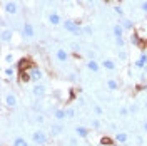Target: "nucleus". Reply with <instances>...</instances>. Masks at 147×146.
I'll return each mask as SVG.
<instances>
[{
    "mask_svg": "<svg viewBox=\"0 0 147 146\" xmlns=\"http://www.w3.org/2000/svg\"><path fill=\"white\" fill-rule=\"evenodd\" d=\"M64 29L65 30H69L70 34H74V35H82L84 34V29L75 22V20H64Z\"/></svg>",
    "mask_w": 147,
    "mask_h": 146,
    "instance_id": "obj_1",
    "label": "nucleus"
},
{
    "mask_svg": "<svg viewBox=\"0 0 147 146\" xmlns=\"http://www.w3.org/2000/svg\"><path fill=\"white\" fill-rule=\"evenodd\" d=\"M47 139H49V136H47V133L44 131V129H35V131L32 133V141H34L37 146L45 145Z\"/></svg>",
    "mask_w": 147,
    "mask_h": 146,
    "instance_id": "obj_2",
    "label": "nucleus"
},
{
    "mask_svg": "<svg viewBox=\"0 0 147 146\" xmlns=\"http://www.w3.org/2000/svg\"><path fill=\"white\" fill-rule=\"evenodd\" d=\"M22 35H24V39H32V37L35 35V29H34V25H32L30 22H25V24H24V27H22Z\"/></svg>",
    "mask_w": 147,
    "mask_h": 146,
    "instance_id": "obj_3",
    "label": "nucleus"
},
{
    "mask_svg": "<svg viewBox=\"0 0 147 146\" xmlns=\"http://www.w3.org/2000/svg\"><path fill=\"white\" fill-rule=\"evenodd\" d=\"M55 57H57L59 62H65V61H69V52L65 50L64 47H59V49L55 50Z\"/></svg>",
    "mask_w": 147,
    "mask_h": 146,
    "instance_id": "obj_4",
    "label": "nucleus"
},
{
    "mask_svg": "<svg viewBox=\"0 0 147 146\" xmlns=\"http://www.w3.org/2000/svg\"><path fill=\"white\" fill-rule=\"evenodd\" d=\"M32 92H34V96H35V98H44V96H45V92H47V89H45V86H44V84H35V86H34V89H32Z\"/></svg>",
    "mask_w": 147,
    "mask_h": 146,
    "instance_id": "obj_5",
    "label": "nucleus"
},
{
    "mask_svg": "<svg viewBox=\"0 0 147 146\" xmlns=\"http://www.w3.org/2000/svg\"><path fill=\"white\" fill-rule=\"evenodd\" d=\"M3 9H5V12H7V14H10V15H15V14L18 12V5L15 3V2H7Z\"/></svg>",
    "mask_w": 147,
    "mask_h": 146,
    "instance_id": "obj_6",
    "label": "nucleus"
},
{
    "mask_svg": "<svg viewBox=\"0 0 147 146\" xmlns=\"http://www.w3.org/2000/svg\"><path fill=\"white\" fill-rule=\"evenodd\" d=\"M64 133V126L60 124V123H57V124H52L50 126V136H60Z\"/></svg>",
    "mask_w": 147,
    "mask_h": 146,
    "instance_id": "obj_7",
    "label": "nucleus"
},
{
    "mask_svg": "<svg viewBox=\"0 0 147 146\" xmlns=\"http://www.w3.org/2000/svg\"><path fill=\"white\" fill-rule=\"evenodd\" d=\"M87 69H89V71H92V72H99V71H100V64H99V62H97V61H95V59H89V61H87Z\"/></svg>",
    "mask_w": 147,
    "mask_h": 146,
    "instance_id": "obj_8",
    "label": "nucleus"
},
{
    "mask_svg": "<svg viewBox=\"0 0 147 146\" xmlns=\"http://www.w3.org/2000/svg\"><path fill=\"white\" fill-rule=\"evenodd\" d=\"M2 42H10L13 37V30L12 29H2Z\"/></svg>",
    "mask_w": 147,
    "mask_h": 146,
    "instance_id": "obj_9",
    "label": "nucleus"
},
{
    "mask_svg": "<svg viewBox=\"0 0 147 146\" xmlns=\"http://www.w3.org/2000/svg\"><path fill=\"white\" fill-rule=\"evenodd\" d=\"M17 96H15V94H12V92H10V94H7V96H5V104H7V106H9V108H15V106H17Z\"/></svg>",
    "mask_w": 147,
    "mask_h": 146,
    "instance_id": "obj_10",
    "label": "nucleus"
},
{
    "mask_svg": "<svg viewBox=\"0 0 147 146\" xmlns=\"http://www.w3.org/2000/svg\"><path fill=\"white\" fill-rule=\"evenodd\" d=\"M30 77H32V81H40L42 77H44V72H42V69H38V67H34L32 71H30Z\"/></svg>",
    "mask_w": 147,
    "mask_h": 146,
    "instance_id": "obj_11",
    "label": "nucleus"
},
{
    "mask_svg": "<svg viewBox=\"0 0 147 146\" xmlns=\"http://www.w3.org/2000/svg\"><path fill=\"white\" fill-rule=\"evenodd\" d=\"M124 32H125V29L122 27L120 24H115L114 27H112V34L115 39H119V37H124Z\"/></svg>",
    "mask_w": 147,
    "mask_h": 146,
    "instance_id": "obj_12",
    "label": "nucleus"
},
{
    "mask_svg": "<svg viewBox=\"0 0 147 146\" xmlns=\"http://www.w3.org/2000/svg\"><path fill=\"white\" fill-rule=\"evenodd\" d=\"M60 22H62V18H60V15H59L57 12L49 14V24H50V25H59Z\"/></svg>",
    "mask_w": 147,
    "mask_h": 146,
    "instance_id": "obj_13",
    "label": "nucleus"
},
{
    "mask_svg": "<svg viewBox=\"0 0 147 146\" xmlns=\"http://www.w3.org/2000/svg\"><path fill=\"white\" fill-rule=\"evenodd\" d=\"M102 67L107 69V71H115V69H117V64H115V61H112V59H105V61H102Z\"/></svg>",
    "mask_w": 147,
    "mask_h": 146,
    "instance_id": "obj_14",
    "label": "nucleus"
},
{
    "mask_svg": "<svg viewBox=\"0 0 147 146\" xmlns=\"http://www.w3.org/2000/svg\"><path fill=\"white\" fill-rule=\"evenodd\" d=\"M75 134L79 138H87L89 136V128H85V126H75Z\"/></svg>",
    "mask_w": 147,
    "mask_h": 146,
    "instance_id": "obj_15",
    "label": "nucleus"
},
{
    "mask_svg": "<svg viewBox=\"0 0 147 146\" xmlns=\"http://www.w3.org/2000/svg\"><path fill=\"white\" fill-rule=\"evenodd\" d=\"M146 65H147V54H146V52H142V54L139 55L137 62H136V67L142 69V67H146Z\"/></svg>",
    "mask_w": 147,
    "mask_h": 146,
    "instance_id": "obj_16",
    "label": "nucleus"
},
{
    "mask_svg": "<svg viewBox=\"0 0 147 146\" xmlns=\"http://www.w3.org/2000/svg\"><path fill=\"white\" fill-rule=\"evenodd\" d=\"M54 118L57 119V121H65V118H67V109H55Z\"/></svg>",
    "mask_w": 147,
    "mask_h": 146,
    "instance_id": "obj_17",
    "label": "nucleus"
},
{
    "mask_svg": "<svg viewBox=\"0 0 147 146\" xmlns=\"http://www.w3.org/2000/svg\"><path fill=\"white\" fill-rule=\"evenodd\" d=\"M115 141H117L119 145H124V143L129 141V134L127 133H117V134H115Z\"/></svg>",
    "mask_w": 147,
    "mask_h": 146,
    "instance_id": "obj_18",
    "label": "nucleus"
},
{
    "mask_svg": "<svg viewBox=\"0 0 147 146\" xmlns=\"http://www.w3.org/2000/svg\"><path fill=\"white\" fill-rule=\"evenodd\" d=\"M120 25L125 29V30H132L134 22H132V20H129V18H122V20H120Z\"/></svg>",
    "mask_w": 147,
    "mask_h": 146,
    "instance_id": "obj_19",
    "label": "nucleus"
},
{
    "mask_svg": "<svg viewBox=\"0 0 147 146\" xmlns=\"http://www.w3.org/2000/svg\"><path fill=\"white\" fill-rule=\"evenodd\" d=\"M107 87H109L110 91H117L119 89V82L115 81V79H109L107 81Z\"/></svg>",
    "mask_w": 147,
    "mask_h": 146,
    "instance_id": "obj_20",
    "label": "nucleus"
},
{
    "mask_svg": "<svg viewBox=\"0 0 147 146\" xmlns=\"http://www.w3.org/2000/svg\"><path fill=\"white\" fill-rule=\"evenodd\" d=\"M12 146H28V143L25 141V138H15Z\"/></svg>",
    "mask_w": 147,
    "mask_h": 146,
    "instance_id": "obj_21",
    "label": "nucleus"
},
{
    "mask_svg": "<svg viewBox=\"0 0 147 146\" xmlns=\"http://www.w3.org/2000/svg\"><path fill=\"white\" fill-rule=\"evenodd\" d=\"M129 114H130V111H129V108H125V106H122L119 109V116L120 118H127Z\"/></svg>",
    "mask_w": 147,
    "mask_h": 146,
    "instance_id": "obj_22",
    "label": "nucleus"
},
{
    "mask_svg": "<svg viewBox=\"0 0 147 146\" xmlns=\"http://www.w3.org/2000/svg\"><path fill=\"white\" fill-rule=\"evenodd\" d=\"M90 126H92V129H100V126H102L100 119H92Z\"/></svg>",
    "mask_w": 147,
    "mask_h": 146,
    "instance_id": "obj_23",
    "label": "nucleus"
},
{
    "mask_svg": "<svg viewBox=\"0 0 147 146\" xmlns=\"http://www.w3.org/2000/svg\"><path fill=\"white\" fill-rule=\"evenodd\" d=\"M3 74H5L7 77H13V76H15V69H13V67H7V69L3 71Z\"/></svg>",
    "mask_w": 147,
    "mask_h": 146,
    "instance_id": "obj_24",
    "label": "nucleus"
},
{
    "mask_svg": "<svg viewBox=\"0 0 147 146\" xmlns=\"http://www.w3.org/2000/svg\"><path fill=\"white\" fill-rule=\"evenodd\" d=\"M115 44H117V47H119V49H124V46H125V39H124V37L115 39Z\"/></svg>",
    "mask_w": 147,
    "mask_h": 146,
    "instance_id": "obj_25",
    "label": "nucleus"
},
{
    "mask_svg": "<svg viewBox=\"0 0 147 146\" xmlns=\"http://www.w3.org/2000/svg\"><path fill=\"white\" fill-rule=\"evenodd\" d=\"M92 109H94V114H95V116H102V114H104V109H102L100 106H97V104H95Z\"/></svg>",
    "mask_w": 147,
    "mask_h": 146,
    "instance_id": "obj_26",
    "label": "nucleus"
},
{
    "mask_svg": "<svg viewBox=\"0 0 147 146\" xmlns=\"http://www.w3.org/2000/svg\"><path fill=\"white\" fill-rule=\"evenodd\" d=\"M130 42H132L134 46H139V44H140V39H139L137 34H132V37H130Z\"/></svg>",
    "mask_w": 147,
    "mask_h": 146,
    "instance_id": "obj_27",
    "label": "nucleus"
},
{
    "mask_svg": "<svg viewBox=\"0 0 147 146\" xmlns=\"http://www.w3.org/2000/svg\"><path fill=\"white\" fill-rule=\"evenodd\" d=\"M84 29V34H85V35H92V34H94V29L90 27V25H87V27H82Z\"/></svg>",
    "mask_w": 147,
    "mask_h": 146,
    "instance_id": "obj_28",
    "label": "nucleus"
},
{
    "mask_svg": "<svg viewBox=\"0 0 147 146\" xmlns=\"http://www.w3.org/2000/svg\"><path fill=\"white\" fill-rule=\"evenodd\" d=\"M127 57H129L127 52H125V50H122V49H119V59H120V61H125Z\"/></svg>",
    "mask_w": 147,
    "mask_h": 146,
    "instance_id": "obj_29",
    "label": "nucleus"
},
{
    "mask_svg": "<svg viewBox=\"0 0 147 146\" xmlns=\"http://www.w3.org/2000/svg\"><path fill=\"white\" fill-rule=\"evenodd\" d=\"M129 111H130V114H136L139 111V106L137 104H130V106H129Z\"/></svg>",
    "mask_w": 147,
    "mask_h": 146,
    "instance_id": "obj_30",
    "label": "nucleus"
},
{
    "mask_svg": "<svg viewBox=\"0 0 147 146\" xmlns=\"http://www.w3.org/2000/svg\"><path fill=\"white\" fill-rule=\"evenodd\" d=\"M75 113H77L75 108H69V109H67V118H74V116H75Z\"/></svg>",
    "mask_w": 147,
    "mask_h": 146,
    "instance_id": "obj_31",
    "label": "nucleus"
},
{
    "mask_svg": "<svg viewBox=\"0 0 147 146\" xmlns=\"http://www.w3.org/2000/svg\"><path fill=\"white\" fill-rule=\"evenodd\" d=\"M3 61H5V62H9V64H12V62L15 61V57H13L12 54H7V55H5V59H3Z\"/></svg>",
    "mask_w": 147,
    "mask_h": 146,
    "instance_id": "obj_32",
    "label": "nucleus"
},
{
    "mask_svg": "<svg viewBox=\"0 0 147 146\" xmlns=\"http://www.w3.org/2000/svg\"><path fill=\"white\" fill-rule=\"evenodd\" d=\"M100 143H102V145H112V139H110V138H105V136H104V138L100 139Z\"/></svg>",
    "mask_w": 147,
    "mask_h": 146,
    "instance_id": "obj_33",
    "label": "nucleus"
},
{
    "mask_svg": "<svg viewBox=\"0 0 147 146\" xmlns=\"http://www.w3.org/2000/svg\"><path fill=\"white\" fill-rule=\"evenodd\" d=\"M35 121H37V123H38V124H42V123L45 121V118H44L42 114H37V116H35Z\"/></svg>",
    "mask_w": 147,
    "mask_h": 146,
    "instance_id": "obj_34",
    "label": "nucleus"
},
{
    "mask_svg": "<svg viewBox=\"0 0 147 146\" xmlns=\"http://www.w3.org/2000/svg\"><path fill=\"white\" fill-rule=\"evenodd\" d=\"M114 12H115L117 15H124V10H122V7H114Z\"/></svg>",
    "mask_w": 147,
    "mask_h": 146,
    "instance_id": "obj_35",
    "label": "nucleus"
},
{
    "mask_svg": "<svg viewBox=\"0 0 147 146\" xmlns=\"http://www.w3.org/2000/svg\"><path fill=\"white\" fill-rule=\"evenodd\" d=\"M70 47H72V50H80V44H77V42H74V44H70Z\"/></svg>",
    "mask_w": 147,
    "mask_h": 146,
    "instance_id": "obj_36",
    "label": "nucleus"
},
{
    "mask_svg": "<svg viewBox=\"0 0 147 146\" xmlns=\"http://www.w3.org/2000/svg\"><path fill=\"white\" fill-rule=\"evenodd\" d=\"M69 146H79V141H77V139H69Z\"/></svg>",
    "mask_w": 147,
    "mask_h": 146,
    "instance_id": "obj_37",
    "label": "nucleus"
},
{
    "mask_svg": "<svg viewBox=\"0 0 147 146\" xmlns=\"http://www.w3.org/2000/svg\"><path fill=\"white\" fill-rule=\"evenodd\" d=\"M142 145H144V138L137 136V146H142Z\"/></svg>",
    "mask_w": 147,
    "mask_h": 146,
    "instance_id": "obj_38",
    "label": "nucleus"
},
{
    "mask_svg": "<svg viewBox=\"0 0 147 146\" xmlns=\"http://www.w3.org/2000/svg\"><path fill=\"white\" fill-rule=\"evenodd\" d=\"M140 9H142V10H144V12L147 14V2H142V5H140Z\"/></svg>",
    "mask_w": 147,
    "mask_h": 146,
    "instance_id": "obj_39",
    "label": "nucleus"
},
{
    "mask_svg": "<svg viewBox=\"0 0 147 146\" xmlns=\"http://www.w3.org/2000/svg\"><path fill=\"white\" fill-rule=\"evenodd\" d=\"M89 57H90V59H95V52H94V50H89Z\"/></svg>",
    "mask_w": 147,
    "mask_h": 146,
    "instance_id": "obj_40",
    "label": "nucleus"
},
{
    "mask_svg": "<svg viewBox=\"0 0 147 146\" xmlns=\"http://www.w3.org/2000/svg\"><path fill=\"white\" fill-rule=\"evenodd\" d=\"M144 131L147 133V121H144Z\"/></svg>",
    "mask_w": 147,
    "mask_h": 146,
    "instance_id": "obj_41",
    "label": "nucleus"
},
{
    "mask_svg": "<svg viewBox=\"0 0 147 146\" xmlns=\"http://www.w3.org/2000/svg\"><path fill=\"white\" fill-rule=\"evenodd\" d=\"M87 2H89V3H94V2H95V0H87Z\"/></svg>",
    "mask_w": 147,
    "mask_h": 146,
    "instance_id": "obj_42",
    "label": "nucleus"
},
{
    "mask_svg": "<svg viewBox=\"0 0 147 146\" xmlns=\"http://www.w3.org/2000/svg\"><path fill=\"white\" fill-rule=\"evenodd\" d=\"M146 109H147V101H146Z\"/></svg>",
    "mask_w": 147,
    "mask_h": 146,
    "instance_id": "obj_43",
    "label": "nucleus"
},
{
    "mask_svg": "<svg viewBox=\"0 0 147 146\" xmlns=\"http://www.w3.org/2000/svg\"><path fill=\"white\" fill-rule=\"evenodd\" d=\"M64 2H70V0H64Z\"/></svg>",
    "mask_w": 147,
    "mask_h": 146,
    "instance_id": "obj_44",
    "label": "nucleus"
},
{
    "mask_svg": "<svg viewBox=\"0 0 147 146\" xmlns=\"http://www.w3.org/2000/svg\"><path fill=\"white\" fill-rule=\"evenodd\" d=\"M105 2H112V0H105Z\"/></svg>",
    "mask_w": 147,
    "mask_h": 146,
    "instance_id": "obj_45",
    "label": "nucleus"
},
{
    "mask_svg": "<svg viewBox=\"0 0 147 146\" xmlns=\"http://www.w3.org/2000/svg\"><path fill=\"white\" fill-rule=\"evenodd\" d=\"M44 2H47V0H44Z\"/></svg>",
    "mask_w": 147,
    "mask_h": 146,
    "instance_id": "obj_46",
    "label": "nucleus"
},
{
    "mask_svg": "<svg viewBox=\"0 0 147 146\" xmlns=\"http://www.w3.org/2000/svg\"><path fill=\"white\" fill-rule=\"evenodd\" d=\"M146 20H147V18H146Z\"/></svg>",
    "mask_w": 147,
    "mask_h": 146,
    "instance_id": "obj_47",
    "label": "nucleus"
}]
</instances>
